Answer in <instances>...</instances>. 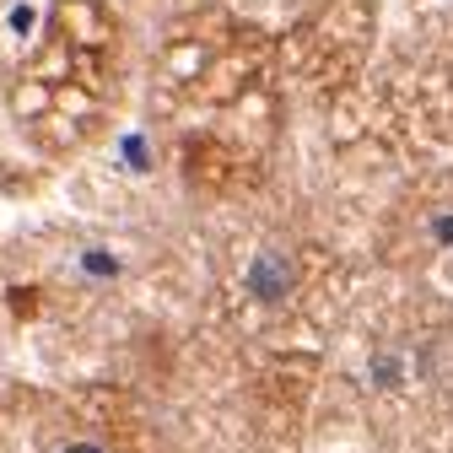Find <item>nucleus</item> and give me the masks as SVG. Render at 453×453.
<instances>
[{
    "label": "nucleus",
    "instance_id": "obj_1",
    "mask_svg": "<svg viewBox=\"0 0 453 453\" xmlns=\"http://www.w3.org/2000/svg\"><path fill=\"white\" fill-rule=\"evenodd\" d=\"M243 287H249V297L265 303V308L287 303L292 287H297V265H292V254H287V249H259V254L249 259V270H243Z\"/></svg>",
    "mask_w": 453,
    "mask_h": 453
},
{
    "label": "nucleus",
    "instance_id": "obj_2",
    "mask_svg": "<svg viewBox=\"0 0 453 453\" xmlns=\"http://www.w3.org/2000/svg\"><path fill=\"white\" fill-rule=\"evenodd\" d=\"M400 378H405V362H400V357H388V351L372 357V383H378V388H394Z\"/></svg>",
    "mask_w": 453,
    "mask_h": 453
},
{
    "label": "nucleus",
    "instance_id": "obj_3",
    "mask_svg": "<svg viewBox=\"0 0 453 453\" xmlns=\"http://www.w3.org/2000/svg\"><path fill=\"white\" fill-rule=\"evenodd\" d=\"M125 167H130V173H146V167H151V157H146V141H141V135H125Z\"/></svg>",
    "mask_w": 453,
    "mask_h": 453
},
{
    "label": "nucleus",
    "instance_id": "obj_4",
    "mask_svg": "<svg viewBox=\"0 0 453 453\" xmlns=\"http://www.w3.org/2000/svg\"><path fill=\"white\" fill-rule=\"evenodd\" d=\"M81 270H87V275H119V259H113V254H97V249H87V254H81Z\"/></svg>",
    "mask_w": 453,
    "mask_h": 453
},
{
    "label": "nucleus",
    "instance_id": "obj_5",
    "mask_svg": "<svg viewBox=\"0 0 453 453\" xmlns=\"http://www.w3.org/2000/svg\"><path fill=\"white\" fill-rule=\"evenodd\" d=\"M6 22H12V33H17V38H27V33L38 27V12H33V6H12V17H6Z\"/></svg>",
    "mask_w": 453,
    "mask_h": 453
},
{
    "label": "nucleus",
    "instance_id": "obj_6",
    "mask_svg": "<svg viewBox=\"0 0 453 453\" xmlns=\"http://www.w3.org/2000/svg\"><path fill=\"white\" fill-rule=\"evenodd\" d=\"M432 238L453 249V216H437V221H432Z\"/></svg>",
    "mask_w": 453,
    "mask_h": 453
},
{
    "label": "nucleus",
    "instance_id": "obj_7",
    "mask_svg": "<svg viewBox=\"0 0 453 453\" xmlns=\"http://www.w3.org/2000/svg\"><path fill=\"white\" fill-rule=\"evenodd\" d=\"M60 453H103V448H97V442H65Z\"/></svg>",
    "mask_w": 453,
    "mask_h": 453
}]
</instances>
